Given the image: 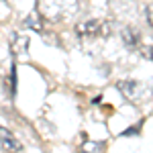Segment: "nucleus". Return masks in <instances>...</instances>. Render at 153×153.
I'll return each mask as SVG.
<instances>
[{"instance_id":"nucleus-2","label":"nucleus","mask_w":153,"mask_h":153,"mask_svg":"<svg viewBox=\"0 0 153 153\" xmlns=\"http://www.w3.org/2000/svg\"><path fill=\"white\" fill-rule=\"evenodd\" d=\"M0 143H2V147H4L6 153H21L23 151V143L19 141L8 129H4V127H0Z\"/></svg>"},{"instance_id":"nucleus-10","label":"nucleus","mask_w":153,"mask_h":153,"mask_svg":"<svg viewBox=\"0 0 153 153\" xmlns=\"http://www.w3.org/2000/svg\"><path fill=\"white\" fill-rule=\"evenodd\" d=\"M145 57H147V59H153V45L149 49H145Z\"/></svg>"},{"instance_id":"nucleus-6","label":"nucleus","mask_w":153,"mask_h":153,"mask_svg":"<svg viewBox=\"0 0 153 153\" xmlns=\"http://www.w3.org/2000/svg\"><path fill=\"white\" fill-rule=\"evenodd\" d=\"M102 151H104V145L98 141H90V139L84 141L80 147V153H102Z\"/></svg>"},{"instance_id":"nucleus-8","label":"nucleus","mask_w":153,"mask_h":153,"mask_svg":"<svg viewBox=\"0 0 153 153\" xmlns=\"http://www.w3.org/2000/svg\"><path fill=\"white\" fill-rule=\"evenodd\" d=\"M145 14H147V23H149V27H153V4H149V6H147Z\"/></svg>"},{"instance_id":"nucleus-9","label":"nucleus","mask_w":153,"mask_h":153,"mask_svg":"<svg viewBox=\"0 0 153 153\" xmlns=\"http://www.w3.org/2000/svg\"><path fill=\"white\" fill-rule=\"evenodd\" d=\"M137 131H139V129H135V127H131V129H127L125 133H123V137H129V135H137Z\"/></svg>"},{"instance_id":"nucleus-1","label":"nucleus","mask_w":153,"mask_h":153,"mask_svg":"<svg viewBox=\"0 0 153 153\" xmlns=\"http://www.w3.org/2000/svg\"><path fill=\"white\" fill-rule=\"evenodd\" d=\"M78 35L86 39V37H94V35H108V27H102L100 21H84V23H78L76 27Z\"/></svg>"},{"instance_id":"nucleus-7","label":"nucleus","mask_w":153,"mask_h":153,"mask_svg":"<svg viewBox=\"0 0 153 153\" xmlns=\"http://www.w3.org/2000/svg\"><path fill=\"white\" fill-rule=\"evenodd\" d=\"M10 92L14 94L16 92V65L12 63V68H10Z\"/></svg>"},{"instance_id":"nucleus-3","label":"nucleus","mask_w":153,"mask_h":153,"mask_svg":"<svg viewBox=\"0 0 153 153\" xmlns=\"http://www.w3.org/2000/svg\"><path fill=\"white\" fill-rule=\"evenodd\" d=\"M117 88L120 90V94L125 96L127 100H135V98H139V94H141L139 82H135V80H120L117 84Z\"/></svg>"},{"instance_id":"nucleus-5","label":"nucleus","mask_w":153,"mask_h":153,"mask_svg":"<svg viewBox=\"0 0 153 153\" xmlns=\"http://www.w3.org/2000/svg\"><path fill=\"white\" fill-rule=\"evenodd\" d=\"M25 27H29V29H33V31H43V23H41V14L37 10H33L27 19H25Z\"/></svg>"},{"instance_id":"nucleus-4","label":"nucleus","mask_w":153,"mask_h":153,"mask_svg":"<svg viewBox=\"0 0 153 153\" xmlns=\"http://www.w3.org/2000/svg\"><path fill=\"white\" fill-rule=\"evenodd\" d=\"M120 37H123V43L131 49L139 47V43H141V33H139L135 27H125V29L120 31Z\"/></svg>"}]
</instances>
